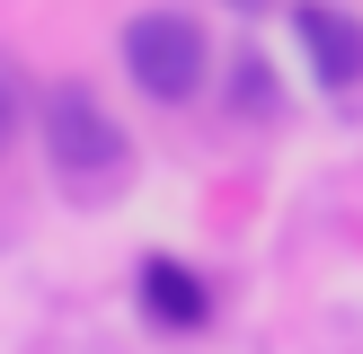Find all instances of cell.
<instances>
[{"label": "cell", "instance_id": "6da1fadb", "mask_svg": "<svg viewBox=\"0 0 363 354\" xmlns=\"http://www.w3.org/2000/svg\"><path fill=\"white\" fill-rule=\"evenodd\" d=\"M35 124H45V159L62 169L71 195H106L124 186V169H133V142H124V124L98 106V88L80 80H53L45 106H35Z\"/></svg>", "mask_w": 363, "mask_h": 354}, {"label": "cell", "instance_id": "7a4b0ae2", "mask_svg": "<svg viewBox=\"0 0 363 354\" xmlns=\"http://www.w3.org/2000/svg\"><path fill=\"white\" fill-rule=\"evenodd\" d=\"M124 71H133L142 98L186 106V98H204L213 45H204V27L186 9H142V18H124Z\"/></svg>", "mask_w": 363, "mask_h": 354}, {"label": "cell", "instance_id": "3957f363", "mask_svg": "<svg viewBox=\"0 0 363 354\" xmlns=\"http://www.w3.org/2000/svg\"><path fill=\"white\" fill-rule=\"evenodd\" d=\"M293 35H301V53H311L319 88H363V18L354 9L301 0V9H293Z\"/></svg>", "mask_w": 363, "mask_h": 354}, {"label": "cell", "instance_id": "277c9868", "mask_svg": "<svg viewBox=\"0 0 363 354\" xmlns=\"http://www.w3.org/2000/svg\"><path fill=\"white\" fill-rule=\"evenodd\" d=\"M133 301L151 310V328H204L213 319V292H204V275H195L186 257H142V275H133Z\"/></svg>", "mask_w": 363, "mask_h": 354}, {"label": "cell", "instance_id": "5b68a950", "mask_svg": "<svg viewBox=\"0 0 363 354\" xmlns=\"http://www.w3.org/2000/svg\"><path fill=\"white\" fill-rule=\"evenodd\" d=\"M230 106H240V115H275V71H266L257 53L230 62Z\"/></svg>", "mask_w": 363, "mask_h": 354}, {"label": "cell", "instance_id": "8992f818", "mask_svg": "<svg viewBox=\"0 0 363 354\" xmlns=\"http://www.w3.org/2000/svg\"><path fill=\"white\" fill-rule=\"evenodd\" d=\"M18 124H27V88H18V71L0 62V159H9V142H18Z\"/></svg>", "mask_w": 363, "mask_h": 354}, {"label": "cell", "instance_id": "52a82bcc", "mask_svg": "<svg viewBox=\"0 0 363 354\" xmlns=\"http://www.w3.org/2000/svg\"><path fill=\"white\" fill-rule=\"evenodd\" d=\"M222 9H266V0H222Z\"/></svg>", "mask_w": 363, "mask_h": 354}]
</instances>
